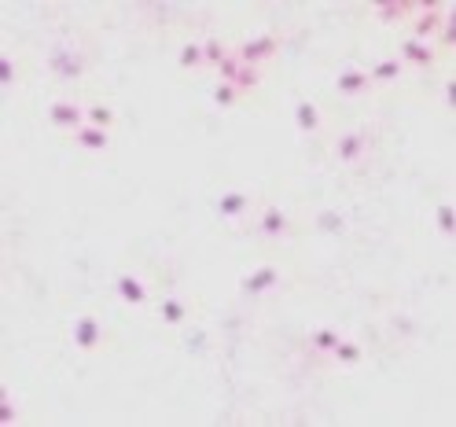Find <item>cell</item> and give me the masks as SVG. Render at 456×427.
Returning a JSON list of instances; mask_svg holds the SVG:
<instances>
[{"instance_id": "6da1fadb", "label": "cell", "mask_w": 456, "mask_h": 427, "mask_svg": "<svg viewBox=\"0 0 456 427\" xmlns=\"http://www.w3.org/2000/svg\"><path fill=\"white\" fill-rule=\"evenodd\" d=\"M48 67H52V74L63 78V81H81V78H85V56L74 52V48H55V52L48 56Z\"/></svg>"}, {"instance_id": "7a4b0ae2", "label": "cell", "mask_w": 456, "mask_h": 427, "mask_svg": "<svg viewBox=\"0 0 456 427\" xmlns=\"http://www.w3.org/2000/svg\"><path fill=\"white\" fill-rule=\"evenodd\" d=\"M276 56V37L272 33H262V37H250L240 45V63H247V67H262L265 59Z\"/></svg>"}, {"instance_id": "3957f363", "label": "cell", "mask_w": 456, "mask_h": 427, "mask_svg": "<svg viewBox=\"0 0 456 427\" xmlns=\"http://www.w3.org/2000/svg\"><path fill=\"white\" fill-rule=\"evenodd\" d=\"M48 122L55 125V130H67V133H78L81 125H89V118H85V111L78 103H52L48 107Z\"/></svg>"}, {"instance_id": "277c9868", "label": "cell", "mask_w": 456, "mask_h": 427, "mask_svg": "<svg viewBox=\"0 0 456 427\" xmlns=\"http://www.w3.org/2000/svg\"><path fill=\"white\" fill-rule=\"evenodd\" d=\"M258 232L269 240H280V236H287L291 232V218H287V210H280V206H265L262 210V218H258Z\"/></svg>"}, {"instance_id": "5b68a950", "label": "cell", "mask_w": 456, "mask_h": 427, "mask_svg": "<svg viewBox=\"0 0 456 427\" xmlns=\"http://www.w3.org/2000/svg\"><path fill=\"white\" fill-rule=\"evenodd\" d=\"M405 67H430L434 63V52L423 45V41H416V37H405L401 41V56H398Z\"/></svg>"}, {"instance_id": "8992f818", "label": "cell", "mask_w": 456, "mask_h": 427, "mask_svg": "<svg viewBox=\"0 0 456 427\" xmlns=\"http://www.w3.org/2000/svg\"><path fill=\"white\" fill-rule=\"evenodd\" d=\"M335 85H339V93H342V96L357 100V96H364V93H368V85H372V81H368V74H364V70L346 67V70L335 78Z\"/></svg>"}, {"instance_id": "52a82bcc", "label": "cell", "mask_w": 456, "mask_h": 427, "mask_svg": "<svg viewBox=\"0 0 456 427\" xmlns=\"http://www.w3.org/2000/svg\"><path fill=\"white\" fill-rule=\"evenodd\" d=\"M250 210V196L247 191H225L221 199H217V214H221V218L228 221H235V218H243V214Z\"/></svg>"}, {"instance_id": "ba28073f", "label": "cell", "mask_w": 456, "mask_h": 427, "mask_svg": "<svg viewBox=\"0 0 456 427\" xmlns=\"http://www.w3.org/2000/svg\"><path fill=\"white\" fill-rule=\"evenodd\" d=\"M100 339H103V332H100V320L96 317H81L78 325H74V343L81 350H96Z\"/></svg>"}, {"instance_id": "9c48e42d", "label": "cell", "mask_w": 456, "mask_h": 427, "mask_svg": "<svg viewBox=\"0 0 456 427\" xmlns=\"http://www.w3.org/2000/svg\"><path fill=\"white\" fill-rule=\"evenodd\" d=\"M118 298H122L125 306H144L147 302V288L137 280L133 273H122L118 276Z\"/></svg>"}, {"instance_id": "30bf717a", "label": "cell", "mask_w": 456, "mask_h": 427, "mask_svg": "<svg viewBox=\"0 0 456 427\" xmlns=\"http://www.w3.org/2000/svg\"><path fill=\"white\" fill-rule=\"evenodd\" d=\"M74 140H78V147H85V152H107V147H111V133L96 130V125H81L74 133Z\"/></svg>"}, {"instance_id": "8fae6325", "label": "cell", "mask_w": 456, "mask_h": 427, "mask_svg": "<svg viewBox=\"0 0 456 427\" xmlns=\"http://www.w3.org/2000/svg\"><path fill=\"white\" fill-rule=\"evenodd\" d=\"M276 284H280V269H276V265H262V269H254V273L247 276L243 291H247V295H262V291H269V288H276Z\"/></svg>"}, {"instance_id": "7c38bea8", "label": "cell", "mask_w": 456, "mask_h": 427, "mask_svg": "<svg viewBox=\"0 0 456 427\" xmlns=\"http://www.w3.org/2000/svg\"><path fill=\"white\" fill-rule=\"evenodd\" d=\"M364 147H368L364 133H342L335 152H339V159H342V162H361V159H364Z\"/></svg>"}, {"instance_id": "4fadbf2b", "label": "cell", "mask_w": 456, "mask_h": 427, "mask_svg": "<svg viewBox=\"0 0 456 427\" xmlns=\"http://www.w3.org/2000/svg\"><path fill=\"white\" fill-rule=\"evenodd\" d=\"M416 11V4L412 0H383V4H376V15L383 19V23H401L405 15Z\"/></svg>"}, {"instance_id": "5bb4252c", "label": "cell", "mask_w": 456, "mask_h": 427, "mask_svg": "<svg viewBox=\"0 0 456 427\" xmlns=\"http://www.w3.org/2000/svg\"><path fill=\"white\" fill-rule=\"evenodd\" d=\"M405 74V63L401 59H379L372 70H368V81H398Z\"/></svg>"}, {"instance_id": "9a60e30c", "label": "cell", "mask_w": 456, "mask_h": 427, "mask_svg": "<svg viewBox=\"0 0 456 427\" xmlns=\"http://www.w3.org/2000/svg\"><path fill=\"white\" fill-rule=\"evenodd\" d=\"M295 118H298V130H302V133H317V130H320V107H317V103H309V100H302V103H298Z\"/></svg>"}, {"instance_id": "2e32d148", "label": "cell", "mask_w": 456, "mask_h": 427, "mask_svg": "<svg viewBox=\"0 0 456 427\" xmlns=\"http://www.w3.org/2000/svg\"><path fill=\"white\" fill-rule=\"evenodd\" d=\"M438 30H442V15H438V8H423L420 23H416V41H427L430 33H438Z\"/></svg>"}, {"instance_id": "e0dca14e", "label": "cell", "mask_w": 456, "mask_h": 427, "mask_svg": "<svg viewBox=\"0 0 456 427\" xmlns=\"http://www.w3.org/2000/svg\"><path fill=\"white\" fill-rule=\"evenodd\" d=\"M213 103L217 107H235V103H240V89L228 85V81H217L213 85Z\"/></svg>"}, {"instance_id": "ac0fdd59", "label": "cell", "mask_w": 456, "mask_h": 427, "mask_svg": "<svg viewBox=\"0 0 456 427\" xmlns=\"http://www.w3.org/2000/svg\"><path fill=\"white\" fill-rule=\"evenodd\" d=\"M195 67H203V45L199 41H188L181 48V70H195Z\"/></svg>"}, {"instance_id": "d6986e66", "label": "cell", "mask_w": 456, "mask_h": 427, "mask_svg": "<svg viewBox=\"0 0 456 427\" xmlns=\"http://www.w3.org/2000/svg\"><path fill=\"white\" fill-rule=\"evenodd\" d=\"M184 317H188V306L181 302V298H166L162 302V320L166 325H184Z\"/></svg>"}, {"instance_id": "ffe728a7", "label": "cell", "mask_w": 456, "mask_h": 427, "mask_svg": "<svg viewBox=\"0 0 456 427\" xmlns=\"http://www.w3.org/2000/svg\"><path fill=\"white\" fill-rule=\"evenodd\" d=\"M225 59V41L221 37H210L203 45V67H217V63Z\"/></svg>"}, {"instance_id": "44dd1931", "label": "cell", "mask_w": 456, "mask_h": 427, "mask_svg": "<svg viewBox=\"0 0 456 427\" xmlns=\"http://www.w3.org/2000/svg\"><path fill=\"white\" fill-rule=\"evenodd\" d=\"M85 118H89V125H96V130H111V125H115V111H111V107H89Z\"/></svg>"}, {"instance_id": "7402d4cb", "label": "cell", "mask_w": 456, "mask_h": 427, "mask_svg": "<svg viewBox=\"0 0 456 427\" xmlns=\"http://www.w3.org/2000/svg\"><path fill=\"white\" fill-rule=\"evenodd\" d=\"M240 70H243V63L235 59V56H225L221 63H217V74H221V81H228V85H235V78H240Z\"/></svg>"}, {"instance_id": "603a6c76", "label": "cell", "mask_w": 456, "mask_h": 427, "mask_svg": "<svg viewBox=\"0 0 456 427\" xmlns=\"http://www.w3.org/2000/svg\"><path fill=\"white\" fill-rule=\"evenodd\" d=\"M335 343H339V332H332V328H320V332L309 335V347L313 350H335Z\"/></svg>"}, {"instance_id": "cb8c5ba5", "label": "cell", "mask_w": 456, "mask_h": 427, "mask_svg": "<svg viewBox=\"0 0 456 427\" xmlns=\"http://www.w3.org/2000/svg\"><path fill=\"white\" fill-rule=\"evenodd\" d=\"M332 354L342 361V365H357V361H361V347H357V343H342V339L335 343V350H332Z\"/></svg>"}, {"instance_id": "d4e9b609", "label": "cell", "mask_w": 456, "mask_h": 427, "mask_svg": "<svg viewBox=\"0 0 456 427\" xmlns=\"http://www.w3.org/2000/svg\"><path fill=\"white\" fill-rule=\"evenodd\" d=\"M258 85H262V70H258V67H247V63H243V70H240V78H235V89H258Z\"/></svg>"}, {"instance_id": "484cf974", "label": "cell", "mask_w": 456, "mask_h": 427, "mask_svg": "<svg viewBox=\"0 0 456 427\" xmlns=\"http://www.w3.org/2000/svg\"><path fill=\"white\" fill-rule=\"evenodd\" d=\"M15 78H18V70H15V63L4 56V59H0V85H4V89H11V85H15Z\"/></svg>"}, {"instance_id": "4316f807", "label": "cell", "mask_w": 456, "mask_h": 427, "mask_svg": "<svg viewBox=\"0 0 456 427\" xmlns=\"http://www.w3.org/2000/svg\"><path fill=\"white\" fill-rule=\"evenodd\" d=\"M0 398H4V401H0V423H15V405H11V398H8V391H0Z\"/></svg>"}, {"instance_id": "83f0119b", "label": "cell", "mask_w": 456, "mask_h": 427, "mask_svg": "<svg viewBox=\"0 0 456 427\" xmlns=\"http://www.w3.org/2000/svg\"><path fill=\"white\" fill-rule=\"evenodd\" d=\"M452 214H456V210H452L449 203H445V206H438V228H442V232H452V225H456Z\"/></svg>"}, {"instance_id": "f1b7e54d", "label": "cell", "mask_w": 456, "mask_h": 427, "mask_svg": "<svg viewBox=\"0 0 456 427\" xmlns=\"http://www.w3.org/2000/svg\"><path fill=\"white\" fill-rule=\"evenodd\" d=\"M320 225H324V228H342V218H335V214H324Z\"/></svg>"}, {"instance_id": "f546056e", "label": "cell", "mask_w": 456, "mask_h": 427, "mask_svg": "<svg viewBox=\"0 0 456 427\" xmlns=\"http://www.w3.org/2000/svg\"><path fill=\"white\" fill-rule=\"evenodd\" d=\"M442 41H445V45H452V41H456V30H452V23H445V26H442Z\"/></svg>"}, {"instance_id": "4dcf8cb0", "label": "cell", "mask_w": 456, "mask_h": 427, "mask_svg": "<svg viewBox=\"0 0 456 427\" xmlns=\"http://www.w3.org/2000/svg\"><path fill=\"white\" fill-rule=\"evenodd\" d=\"M445 103H456V81H445Z\"/></svg>"}]
</instances>
